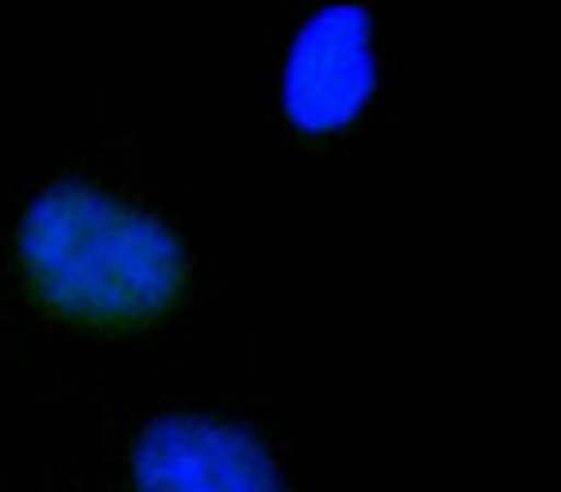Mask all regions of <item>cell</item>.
Returning a JSON list of instances; mask_svg holds the SVG:
<instances>
[{
  "mask_svg": "<svg viewBox=\"0 0 561 492\" xmlns=\"http://www.w3.org/2000/svg\"><path fill=\"white\" fill-rule=\"evenodd\" d=\"M35 297L89 328H142L178 305L185 251L170 227L81 181L50 185L20 224Z\"/></svg>",
  "mask_w": 561,
  "mask_h": 492,
  "instance_id": "obj_1",
  "label": "cell"
},
{
  "mask_svg": "<svg viewBox=\"0 0 561 492\" xmlns=\"http://www.w3.org/2000/svg\"><path fill=\"white\" fill-rule=\"evenodd\" d=\"M377 81L374 24L366 9L339 4L305 20L280 73V104L308 135L354 124Z\"/></svg>",
  "mask_w": 561,
  "mask_h": 492,
  "instance_id": "obj_2",
  "label": "cell"
},
{
  "mask_svg": "<svg viewBox=\"0 0 561 492\" xmlns=\"http://www.w3.org/2000/svg\"><path fill=\"white\" fill-rule=\"evenodd\" d=\"M139 492H285L254 435L208 415H165L131 454Z\"/></svg>",
  "mask_w": 561,
  "mask_h": 492,
  "instance_id": "obj_3",
  "label": "cell"
}]
</instances>
